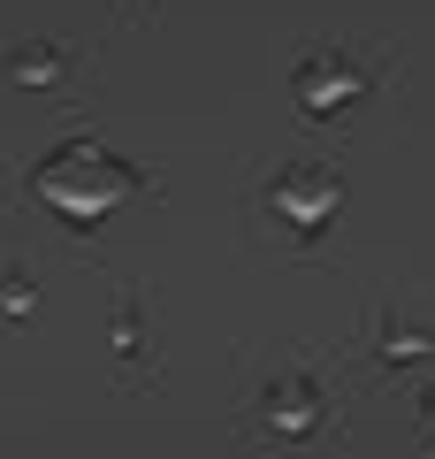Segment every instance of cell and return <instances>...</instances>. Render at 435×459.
Returning <instances> with one entry per match:
<instances>
[{
    "instance_id": "cell-4",
    "label": "cell",
    "mask_w": 435,
    "mask_h": 459,
    "mask_svg": "<svg viewBox=\"0 0 435 459\" xmlns=\"http://www.w3.org/2000/svg\"><path fill=\"white\" fill-rule=\"evenodd\" d=\"M8 77H16V84H38V77H47V84H54V77H62V47H23Z\"/></svg>"
},
{
    "instance_id": "cell-5",
    "label": "cell",
    "mask_w": 435,
    "mask_h": 459,
    "mask_svg": "<svg viewBox=\"0 0 435 459\" xmlns=\"http://www.w3.org/2000/svg\"><path fill=\"white\" fill-rule=\"evenodd\" d=\"M31 276H8V283H0V314H8V322H23V314H31Z\"/></svg>"
},
{
    "instance_id": "cell-2",
    "label": "cell",
    "mask_w": 435,
    "mask_h": 459,
    "mask_svg": "<svg viewBox=\"0 0 435 459\" xmlns=\"http://www.w3.org/2000/svg\"><path fill=\"white\" fill-rule=\"evenodd\" d=\"M359 84H367V77H359V69L344 62V54H321V62H313L306 77H298V108H306V115H328L337 100H352Z\"/></svg>"
},
{
    "instance_id": "cell-1",
    "label": "cell",
    "mask_w": 435,
    "mask_h": 459,
    "mask_svg": "<svg viewBox=\"0 0 435 459\" xmlns=\"http://www.w3.org/2000/svg\"><path fill=\"white\" fill-rule=\"evenodd\" d=\"M337 199H344V184L328 177V169H290V177L275 184V207H283V214H290L298 230L328 222V214H337Z\"/></svg>"
},
{
    "instance_id": "cell-3",
    "label": "cell",
    "mask_w": 435,
    "mask_h": 459,
    "mask_svg": "<svg viewBox=\"0 0 435 459\" xmlns=\"http://www.w3.org/2000/svg\"><path fill=\"white\" fill-rule=\"evenodd\" d=\"M313 413H321V398H313L306 376H290V383H275V391H268V429H275V437H306Z\"/></svg>"
}]
</instances>
